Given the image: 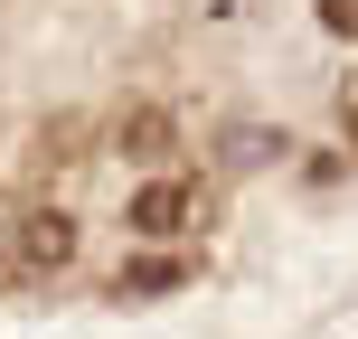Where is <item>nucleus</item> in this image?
I'll return each instance as SVG.
<instances>
[{
  "label": "nucleus",
  "instance_id": "1",
  "mask_svg": "<svg viewBox=\"0 0 358 339\" xmlns=\"http://www.w3.org/2000/svg\"><path fill=\"white\" fill-rule=\"evenodd\" d=\"M132 236H161V245H170V236H189L198 226V217H208V189H198V179H142V189H132Z\"/></svg>",
  "mask_w": 358,
  "mask_h": 339
},
{
  "label": "nucleus",
  "instance_id": "2",
  "mask_svg": "<svg viewBox=\"0 0 358 339\" xmlns=\"http://www.w3.org/2000/svg\"><path fill=\"white\" fill-rule=\"evenodd\" d=\"M19 264H29V273H57V264H76V217H57V208H29V217H19Z\"/></svg>",
  "mask_w": 358,
  "mask_h": 339
},
{
  "label": "nucleus",
  "instance_id": "3",
  "mask_svg": "<svg viewBox=\"0 0 358 339\" xmlns=\"http://www.w3.org/2000/svg\"><path fill=\"white\" fill-rule=\"evenodd\" d=\"M113 151H132V161H170V151H179V123H170L161 104H132L123 123H113Z\"/></svg>",
  "mask_w": 358,
  "mask_h": 339
}]
</instances>
